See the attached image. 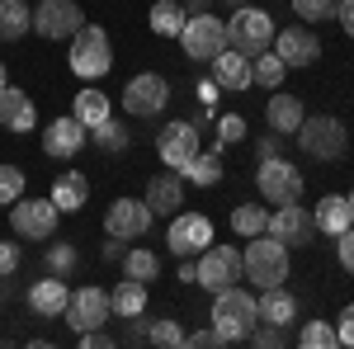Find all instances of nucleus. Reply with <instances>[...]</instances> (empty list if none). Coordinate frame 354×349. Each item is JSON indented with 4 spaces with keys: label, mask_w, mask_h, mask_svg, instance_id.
Instances as JSON below:
<instances>
[{
    "label": "nucleus",
    "mask_w": 354,
    "mask_h": 349,
    "mask_svg": "<svg viewBox=\"0 0 354 349\" xmlns=\"http://www.w3.org/2000/svg\"><path fill=\"white\" fill-rule=\"evenodd\" d=\"M81 345H85V349H109L113 335L104 330V326H95V330H81Z\"/></svg>",
    "instance_id": "47"
},
{
    "label": "nucleus",
    "mask_w": 354,
    "mask_h": 349,
    "mask_svg": "<svg viewBox=\"0 0 354 349\" xmlns=\"http://www.w3.org/2000/svg\"><path fill=\"white\" fill-rule=\"evenodd\" d=\"M312 217H317V232H326V236H340L345 227H354V208H350V198H340V194H326Z\"/></svg>",
    "instance_id": "26"
},
{
    "label": "nucleus",
    "mask_w": 354,
    "mask_h": 349,
    "mask_svg": "<svg viewBox=\"0 0 354 349\" xmlns=\"http://www.w3.org/2000/svg\"><path fill=\"white\" fill-rule=\"evenodd\" d=\"M151 208H147V198H113L109 213H104V232L109 236H123V241H142L147 232H151Z\"/></svg>",
    "instance_id": "16"
},
{
    "label": "nucleus",
    "mask_w": 354,
    "mask_h": 349,
    "mask_svg": "<svg viewBox=\"0 0 354 349\" xmlns=\"http://www.w3.org/2000/svg\"><path fill=\"white\" fill-rule=\"evenodd\" d=\"M255 185H260V198L274 203V208H283V203H298L307 180H302V170L288 156H274V161H260L255 165Z\"/></svg>",
    "instance_id": "5"
},
{
    "label": "nucleus",
    "mask_w": 354,
    "mask_h": 349,
    "mask_svg": "<svg viewBox=\"0 0 354 349\" xmlns=\"http://www.w3.org/2000/svg\"><path fill=\"white\" fill-rule=\"evenodd\" d=\"M147 208H151V217L185 213V175H180V170L151 175V185H147Z\"/></svg>",
    "instance_id": "19"
},
{
    "label": "nucleus",
    "mask_w": 354,
    "mask_h": 349,
    "mask_svg": "<svg viewBox=\"0 0 354 349\" xmlns=\"http://www.w3.org/2000/svg\"><path fill=\"white\" fill-rule=\"evenodd\" d=\"M298 345L302 349H335V345H340V335H335V326H330V321H302Z\"/></svg>",
    "instance_id": "38"
},
{
    "label": "nucleus",
    "mask_w": 354,
    "mask_h": 349,
    "mask_svg": "<svg viewBox=\"0 0 354 349\" xmlns=\"http://www.w3.org/2000/svg\"><path fill=\"white\" fill-rule=\"evenodd\" d=\"M198 151H203V147H198V128H194V118L165 123L161 133H156V156H161V165H170V170H185Z\"/></svg>",
    "instance_id": "13"
},
{
    "label": "nucleus",
    "mask_w": 354,
    "mask_h": 349,
    "mask_svg": "<svg viewBox=\"0 0 354 349\" xmlns=\"http://www.w3.org/2000/svg\"><path fill=\"white\" fill-rule=\"evenodd\" d=\"M33 28H38V38H48V43L76 38V28H85V10L76 0H38Z\"/></svg>",
    "instance_id": "12"
},
{
    "label": "nucleus",
    "mask_w": 354,
    "mask_h": 349,
    "mask_svg": "<svg viewBox=\"0 0 354 349\" xmlns=\"http://www.w3.org/2000/svg\"><path fill=\"white\" fill-rule=\"evenodd\" d=\"M66 66H71L81 81H100V76H104V71L113 66L109 33H104L100 24L76 28V38H71V53H66Z\"/></svg>",
    "instance_id": "4"
},
{
    "label": "nucleus",
    "mask_w": 354,
    "mask_h": 349,
    "mask_svg": "<svg viewBox=\"0 0 354 349\" xmlns=\"http://www.w3.org/2000/svg\"><path fill=\"white\" fill-rule=\"evenodd\" d=\"M241 279H250L255 288H279L288 279V245L274 241L270 232L250 236V245L241 250Z\"/></svg>",
    "instance_id": "2"
},
{
    "label": "nucleus",
    "mask_w": 354,
    "mask_h": 349,
    "mask_svg": "<svg viewBox=\"0 0 354 349\" xmlns=\"http://www.w3.org/2000/svg\"><path fill=\"white\" fill-rule=\"evenodd\" d=\"M0 85H10V76H5V62H0Z\"/></svg>",
    "instance_id": "57"
},
{
    "label": "nucleus",
    "mask_w": 354,
    "mask_h": 349,
    "mask_svg": "<svg viewBox=\"0 0 354 349\" xmlns=\"http://www.w3.org/2000/svg\"><path fill=\"white\" fill-rule=\"evenodd\" d=\"M180 175H185L189 185H198V189H213V185L222 180V161H218V151H198V156H194V161L185 165Z\"/></svg>",
    "instance_id": "33"
},
{
    "label": "nucleus",
    "mask_w": 354,
    "mask_h": 349,
    "mask_svg": "<svg viewBox=\"0 0 354 349\" xmlns=\"http://www.w3.org/2000/svg\"><path fill=\"white\" fill-rule=\"evenodd\" d=\"M123 321H128V335H123V340H128V345H137V340H147V312H137V317H123Z\"/></svg>",
    "instance_id": "48"
},
{
    "label": "nucleus",
    "mask_w": 354,
    "mask_h": 349,
    "mask_svg": "<svg viewBox=\"0 0 354 349\" xmlns=\"http://www.w3.org/2000/svg\"><path fill=\"white\" fill-rule=\"evenodd\" d=\"M123 274H128V279H137V283H151V279L161 274L156 250H133V245H128V255H123Z\"/></svg>",
    "instance_id": "36"
},
{
    "label": "nucleus",
    "mask_w": 354,
    "mask_h": 349,
    "mask_svg": "<svg viewBox=\"0 0 354 349\" xmlns=\"http://www.w3.org/2000/svg\"><path fill=\"white\" fill-rule=\"evenodd\" d=\"M274 19L265 15V10H255V5H241L232 19H227V48H236V53L255 57V53H270L274 43Z\"/></svg>",
    "instance_id": "6"
},
{
    "label": "nucleus",
    "mask_w": 354,
    "mask_h": 349,
    "mask_svg": "<svg viewBox=\"0 0 354 349\" xmlns=\"http://www.w3.org/2000/svg\"><path fill=\"white\" fill-rule=\"evenodd\" d=\"M265 118H270V128H274L279 137H293V133L302 128V118H307V113H302V100H298V95L279 90L270 104H265Z\"/></svg>",
    "instance_id": "24"
},
{
    "label": "nucleus",
    "mask_w": 354,
    "mask_h": 349,
    "mask_svg": "<svg viewBox=\"0 0 354 349\" xmlns=\"http://www.w3.org/2000/svg\"><path fill=\"white\" fill-rule=\"evenodd\" d=\"M57 217H62V208H57L53 198H15L10 203V227H15V236H24V241H53L57 232Z\"/></svg>",
    "instance_id": "7"
},
{
    "label": "nucleus",
    "mask_w": 354,
    "mask_h": 349,
    "mask_svg": "<svg viewBox=\"0 0 354 349\" xmlns=\"http://www.w3.org/2000/svg\"><path fill=\"white\" fill-rule=\"evenodd\" d=\"M0 128H10V133H33L38 128L33 100L24 90H15V85H0Z\"/></svg>",
    "instance_id": "21"
},
{
    "label": "nucleus",
    "mask_w": 354,
    "mask_h": 349,
    "mask_svg": "<svg viewBox=\"0 0 354 349\" xmlns=\"http://www.w3.org/2000/svg\"><path fill=\"white\" fill-rule=\"evenodd\" d=\"M24 194V170L19 165H0V203H15Z\"/></svg>",
    "instance_id": "41"
},
{
    "label": "nucleus",
    "mask_w": 354,
    "mask_h": 349,
    "mask_svg": "<svg viewBox=\"0 0 354 349\" xmlns=\"http://www.w3.org/2000/svg\"><path fill=\"white\" fill-rule=\"evenodd\" d=\"M165 245H170V255H198V250H208L213 245V222L203 213H175L170 217V236H165Z\"/></svg>",
    "instance_id": "17"
},
{
    "label": "nucleus",
    "mask_w": 354,
    "mask_h": 349,
    "mask_svg": "<svg viewBox=\"0 0 354 349\" xmlns=\"http://www.w3.org/2000/svg\"><path fill=\"white\" fill-rule=\"evenodd\" d=\"M90 142H95V147H100V151H128V142H133V133H128V128H123V123H118V118H104V123H95V128H90Z\"/></svg>",
    "instance_id": "32"
},
{
    "label": "nucleus",
    "mask_w": 354,
    "mask_h": 349,
    "mask_svg": "<svg viewBox=\"0 0 354 349\" xmlns=\"http://www.w3.org/2000/svg\"><path fill=\"white\" fill-rule=\"evenodd\" d=\"M232 232L245 236V241L260 236V232H270V208H265V203H241V208L232 213Z\"/></svg>",
    "instance_id": "31"
},
{
    "label": "nucleus",
    "mask_w": 354,
    "mask_h": 349,
    "mask_svg": "<svg viewBox=\"0 0 354 349\" xmlns=\"http://www.w3.org/2000/svg\"><path fill=\"white\" fill-rule=\"evenodd\" d=\"M180 283H198V265H194V255H185L180 260V274H175Z\"/></svg>",
    "instance_id": "54"
},
{
    "label": "nucleus",
    "mask_w": 354,
    "mask_h": 349,
    "mask_svg": "<svg viewBox=\"0 0 354 349\" xmlns=\"http://www.w3.org/2000/svg\"><path fill=\"white\" fill-rule=\"evenodd\" d=\"M147 345H161V349H185V345H189V335L180 330V321H170V317H156V321L147 326Z\"/></svg>",
    "instance_id": "37"
},
{
    "label": "nucleus",
    "mask_w": 354,
    "mask_h": 349,
    "mask_svg": "<svg viewBox=\"0 0 354 349\" xmlns=\"http://www.w3.org/2000/svg\"><path fill=\"white\" fill-rule=\"evenodd\" d=\"M350 208H354V194H350Z\"/></svg>",
    "instance_id": "58"
},
{
    "label": "nucleus",
    "mask_w": 354,
    "mask_h": 349,
    "mask_svg": "<svg viewBox=\"0 0 354 349\" xmlns=\"http://www.w3.org/2000/svg\"><path fill=\"white\" fill-rule=\"evenodd\" d=\"M180 48H185L189 62H213L227 48V24L218 15H189L185 28H180Z\"/></svg>",
    "instance_id": "8"
},
{
    "label": "nucleus",
    "mask_w": 354,
    "mask_h": 349,
    "mask_svg": "<svg viewBox=\"0 0 354 349\" xmlns=\"http://www.w3.org/2000/svg\"><path fill=\"white\" fill-rule=\"evenodd\" d=\"M113 317H137V312H147V283H137L123 274V283L113 288Z\"/></svg>",
    "instance_id": "30"
},
{
    "label": "nucleus",
    "mask_w": 354,
    "mask_h": 349,
    "mask_svg": "<svg viewBox=\"0 0 354 349\" xmlns=\"http://www.w3.org/2000/svg\"><path fill=\"white\" fill-rule=\"evenodd\" d=\"M66 302H71V288H66V279H53V274H43V279L28 288V307H33L38 317H62V312H66Z\"/></svg>",
    "instance_id": "22"
},
{
    "label": "nucleus",
    "mask_w": 354,
    "mask_h": 349,
    "mask_svg": "<svg viewBox=\"0 0 354 349\" xmlns=\"http://www.w3.org/2000/svg\"><path fill=\"white\" fill-rule=\"evenodd\" d=\"M335 260H340L345 274H354V227H345V232L335 236Z\"/></svg>",
    "instance_id": "43"
},
{
    "label": "nucleus",
    "mask_w": 354,
    "mask_h": 349,
    "mask_svg": "<svg viewBox=\"0 0 354 349\" xmlns=\"http://www.w3.org/2000/svg\"><path fill=\"white\" fill-rule=\"evenodd\" d=\"M85 142H90V128H85L81 118H53L48 128H43V151L53 156V161H76V151H81Z\"/></svg>",
    "instance_id": "18"
},
{
    "label": "nucleus",
    "mask_w": 354,
    "mask_h": 349,
    "mask_svg": "<svg viewBox=\"0 0 354 349\" xmlns=\"http://www.w3.org/2000/svg\"><path fill=\"white\" fill-rule=\"evenodd\" d=\"M208 66H213V81H218L222 90H232V95H245V90L255 85V76H250V57L236 53V48H222Z\"/></svg>",
    "instance_id": "20"
},
{
    "label": "nucleus",
    "mask_w": 354,
    "mask_h": 349,
    "mask_svg": "<svg viewBox=\"0 0 354 349\" xmlns=\"http://www.w3.org/2000/svg\"><path fill=\"white\" fill-rule=\"evenodd\" d=\"M113 113L109 95L104 90H76V109H71V118H81L85 128H95V123H104Z\"/></svg>",
    "instance_id": "29"
},
{
    "label": "nucleus",
    "mask_w": 354,
    "mask_h": 349,
    "mask_svg": "<svg viewBox=\"0 0 354 349\" xmlns=\"http://www.w3.org/2000/svg\"><path fill=\"white\" fill-rule=\"evenodd\" d=\"M250 76H255V85H265V90H279L283 76H288V66H283L274 53H255L250 57Z\"/></svg>",
    "instance_id": "35"
},
{
    "label": "nucleus",
    "mask_w": 354,
    "mask_h": 349,
    "mask_svg": "<svg viewBox=\"0 0 354 349\" xmlns=\"http://www.w3.org/2000/svg\"><path fill=\"white\" fill-rule=\"evenodd\" d=\"M66 326L81 335V330H95V326L113 321V297L104 293V288H95V283H85V288H76L71 293V302H66Z\"/></svg>",
    "instance_id": "11"
},
{
    "label": "nucleus",
    "mask_w": 354,
    "mask_h": 349,
    "mask_svg": "<svg viewBox=\"0 0 354 349\" xmlns=\"http://www.w3.org/2000/svg\"><path fill=\"white\" fill-rule=\"evenodd\" d=\"M255 302H260V321L283 326V330L298 321V297L288 293L283 283H279V288H260V297H255Z\"/></svg>",
    "instance_id": "23"
},
{
    "label": "nucleus",
    "mask_w": 354,
    "mask_h": 349,
    "mask_svg": "<svg viewBox=\"0 0 354 349\" xmlns=\"http://www.w3.org/2000/svg\"><path fill=\"white\" fill-rule=\"evenodd\" d=\"M222 5H232V10H241V5H245V0H222Z\"/></svg>",
    "instance_id": "56"
},
{
    "label": "nucleus",
    "mask_w": 354,
    "mask_h": 349,
    "mask_svg": "<svg viewBox=\"0 0 354 349\" xmlns=\"http://www.w3.org/2000/svg\"><path fill=\"white\" fill-rule=\"evenodd\" d=\"M218 142L227 147V142H245V118L241 113H222L218 118Z\"/></svg>",
    "instance_id": "42"
},
{
    "label": "nucleus",
    "mask_w": 354,
    "mask_h": 349,
    "mask_svg": "<svg viewBox=\"0 0 354 349\" xmlns=\"http://www.w3.org/2000/svg\"><path fill=\"white\" fill-rule=\"evenodd\" d=\"M335 335H340V345L354 349V302L350 307H340V321H335Z\"/></svg>",
    "instance_id": "46"
},
{
    "label": "nucleus",
    "mask_w": 354,
    "mask_h": 349,
    "mask_svg": "<svg viewBox=\"0 0 354 349\" xmlns=\"http://www.w3.org/2000/svg\"><path fill=\"white\" fill-rule=\"evenodd\" d=\"M194 265H198V288H208V293H222V288L241 283V250H232V245L198 250Z\"/></svg>",
    "instance_id": "10"
},
{
    "label": "nucleus",
    "mask_w": 354,
    "mask_h": 349,
    "mask_svg": "<svg viewBox=\"0 0 354 349\" xmlns=\"http://www.w3.org/2000/svg\"><path fill=\"white\" fill-rule=\"evenodd\" d=\"M76 265H81V250H76L71 241H53V245H48V255H43V269H48L53 279H71Z\"/></svg>",
    "instance_id": "34"
},
{
    "label": "nucleus",
    "mask_w": 354,
    "mask_h": 349,
    "mask_svg": "<svg viewBox=\"0 0 354 349\" xmlns=\"http://www.w3.org/2000/svg\"><path fill=\"white\" fill-rule=\"evenodd\" d=\"M274 156H283V137H279V133L255 137V161H274Z\"/></svg>",
    "instance_id": "45"
},
{
    "label": "nucleus",
    "mask_w": 354,
    "mask_h": 349,
    "mask_svg": "<svg viewBox=\"0 0 354 349\" xmlns=\"http://www.w3.org/2000/svg\"><path fill=\"white\" fill-rule=\"evenodd\" d=\"M185 5V15H208L213 10V0H180Z\"/></svg>",
    "instance_id": "55"
},
{
    "label": "nucleus",
    "mask_w": 354,
    "mask_h": 349,
    "mask_svg": "<svg viewBox=\"0 0 354 349\" xmlns=\"http://www.w3.org/2000/svg\"><path fill=\"white\" fill-rule=\"evenodd\" d=\"M19 297V283H15V274H0V307H10Z\"/></svg>",
    "instance_id": "52"
},
{
    "label": "nucleus",
    "mask_w": 354,
    "mask_h": 349,
    "mask_svg": "<svg viewBox=\"0 0 354 349\" xmlns=\"http://www.w3.org/2000/svg\"><path fill=\"white\" fill-rule=\"evenodd\" d=\"M19 265H24V250L15 241H0V274H19Z\"/></svg>",
    "instance_id": "44"
},
{
    "label": "nucleus",
    "mask_w": 354,
    "mask_h": 349,
    "mask_svg": "<svg viewBox=\"0 0 354 349\" xmlns=\"http://www.w3.org/2000/svg\"><path fill=\"white\" fill-rule=\"evenodd\" d=\"M270 53L279 57V62H283L288 71H302V66H312V62L322 57V38H317L312 28L293 24V28H279V33H274Z\"/></svg>",
    "instance_id": "15"
},
{
    "label": "nucleus",
    "mask_w": 354,
    "mask_h": 349,
    "mask_svg": "<svg viewBox=\"0 0 354 349\" xmlns=\"http://www.w3.org/2000/svg\"><path fill=\"white\" fill-rule=\"evenodd\" d=\"M293 137H298L302 156H312V161H340L350 151V128L335 113H307Z\"/></svg>",
    "instance_id": "3"
},
{
    "label": "nucleus",
    "mask_w": 354,
    "mask_h": 349,
    "mask_svg": "<svg viewBox=\"0 0 354 349\" xmlns=\"http://www.w3.org/2000/svg\"><path fill=\"white\" fill-rule=\"evenodd\" d=\"M335 19H340V28L354 38V0H340V10H335Z\"/></svg>",
    "instance_id": "53"
},
{
    "label": "nucleus",
    "mask_w": 354,
    "mask_h": 349,
    "mask_svg": "<svg viewBox=\"0 0 354 349\" xmlns=\"http://www.w3.org/2000/svg\"><path fill=\"white\" fill-rule=\"evenodd\" d=\"M194 90H198V100H203V109H213V104H218V95H222V85L213 81V76H208V81H198Z\"/></svg>",
    "instance_id": "49"
},
{
    "label": "nucleus",
    "mask_w": 354,
    "mask_h": 349,
    "mask_svg": "<svg viewBox=\"0 0 354 349\" xmlns=\"http://www.w3.org/2000/svg\"><path fill=\"white\" fill-rule=\"evenodd\" d=\"M293 10H298L307 24H322V19H335L340 0H293Z\"/></svg>",
    "instance_id": "39"
},
{
    "label": "nucleus",
    "mask_w": 354,
    "mask_h": 349,
    "mask_svg": "<svg viewBox=\"0 0 354 349\" xmlns=\"http://www.w3.org/2000/svg\"><path fill=\"white\" fill-rule=\"evenodd\" d=\"M270 236H274V241H283L288 250H307L312 236H317V217L302 213V198H298V203H283V208H274V213H270Z\"/></svg>",
    "instance_id": "14"
},
{
    "label": "nucleus",
    "mask_w": 354,
    "mask_h": 349,
    "mask_svg": "<svg viewBox=\"0 0 354 349\" xmlns=\"http://www.w3.org/2000/svg\"><path fill=\"white\" fill-rule=\"evenodd\" d=\"M48 198H53L62 213H81L85 198H90V180H85L81 170H62L53 180V194H48Z\"/></svg>",
    "instance_id": "25"
},
{
    "label": "nucleus",
    "mask_w": 354,
    "mask_h": 349,
    "mask_svg": "<svg viewBox=\"0 0 354 349\" xmlns=\"http://www.w3.org/2000/svg\"><path fill=\"white\" fill-rule=\"evenodd\" d=\"M245 340H250V345H260V349H283V345H288V330H283V326L260 321L250 335H245Z\"/></svg>",
    "instance_id": "40"
},
{
    "label": "nucleus",
    "mask_w": 354,
    "mask_h": 349,
    "mask_svg": "<svg viewBox=\"0 0 354 349\" xmlns=\"http://www.w3.org/2000/svg\"><path fill=\"white\" fill-rule=\"evenodd\" d=\"M100 255H104V260H109V265H113V260H123V255H128V241H123V236H109Z\"/></svg>",
    "instance_id": "51"
},
{
    "label": "nucleus",
    "mask_w": 354,
    "mask_h": 349,
    "mask_svg": "<svg viewBox=\"0 0 354 349\" xmlns=\"http://www.w3.org/2000/svg\"><path fill=\"white\" fill-rule=\"evenodd\" d=\"M189 345H194V349H218V345H222V335H218V330H194Z\"/></svg>",
    "instance_id": "50"
},
{
    "label": "nucleus",
    "mask_w": 354,
    "mask_h": 349,
    "mask_svg": "<svg viewBox=\"0 0 354 349\" xmlns=\"http://www.w3.org/2000/svg\"><path fill=\"white\" fill-rule=\"evenodd\" d=\"M165 104H170V81L156 71H142L123 85V113L128 118H156Z\"/></svg>",
    "instance_id": "9"
},
{
    "label": "nucleus",
    "mask_w": 354,
    "mask_h": 349,
    "mask_svg": "<svg viewBox=\"0 0 354 349\" xmlns=\"http://www.w3.org/2000/svg\"><path fill=\"white\" fill-rule=\"evenodd\" d=\"M147 19H151V33H161V38H180V28H185L189 15H185V5H180V0H156Z\"/></svg>",
    "instance_id": "28"
},
{
    "label": "nucleus",
    "mask_w": 354,
    "mask_h": 349,
    "mask_svg": "<svg viewBox=\"0 0 354 349\" xmlns=\"http://www.w3.org/2000/svg\"><path fill=\"white\" fill-rule=\"evenodd\" d=\"M213 330L222 335V345H236V340H245L255 326H260V302H255V293H245L241 283H232V288H222V293H213Z\"/></svg>",
    "instance_id": "1"
},
{
    "label": "nucleus",
    "mask_w": 354,
    "mask_h": 349,
    "mask_svg": "<svg viewBox=\"0 0 354 349\" xmlns=\"http://www.w3.org/2000/svg\"><path fill=\"white\" fill-rule=\"evenodd\" d=\"M28 28H33L28 0H0V43H19Z\"/></svg>",
    "instance_id": "27"
}]
</instances>
